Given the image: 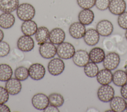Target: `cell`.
<instances>
[{
    "label": "cell",
    "instance_id": "cell-40",
    "mask_svg": "<svg viewBox=\"0 0 127 112\" xmlns=\"http://www.w3.org/2000/svg\"><path fill=\"white\" fill-rule=\"evenodd\" d=\"M125 37L127 40V29L126 30V32H125Z\"/></svg>",
    "mask_w": 127,
    "mask_h": 112
},
{
    "label": "cell",
    "instance_id": "cell-6",
    "mask_svg": "<svg viewBox=\"0 0 127 112\" xmlns=\"http://www.w3.org/2000/svg\"><path fill=\"white\" fill-rule=\"evenodd\" d=\"M39 52L43 58L51 59L57 54V47L51 42H46L40 45Z\"/></svg>",
    "mask_w": 127,
    "mask_h": 112
},
{
    "label": "cell",
    "instance_id": "cell-8",
    "mask_svg": "<svg viewBox=\"0 0 127 112\" xmlns=\"http://www.w3.org/2000/svg\"><path fill=\"white\" fill-rule=\"evenodd\" d=\"M33 106L37 110H44L49 105L48 96L42 93L35 94L32 98Z\"/></svg>",
    "mask_w": 127,
    "mask_h": 112
},
{
    "label": "cell",
    "instance_id": "cell-42",
    "mask_svg": "<svg viewBox=\"0 0 127 112\" xmlns=\"http://www.w3.org/2000/svg\"><path fill=\"white\" fill-rule=\"evenodd\" d=\"M126 110L127 111V104H126Z\"/></svg>",
    "mask_w": 127,
    "mask_h": 112
},
{
    "label": "cell",
    "instance_id": "cell-15",
    "mask_svg": "<svg viewBox=\"0 0 127 112\" xmlns=\"http://www.w3.org/2000/svg\"><path fill=\"white\" fill-rule=\"evenodd\" d=\"M83 38L87 45L94 46L98 43L100 40V35L96 29L91 28L86 31Z\"/></svg>",
    "mask_w": 127,
    "mask_h": 112
},
{
    "label": "cell",
    "instance_id": "cell-22",
    "mask_svg": "<svg viewBox=\"0 0 127 112\" xmlns=\"http://www.w3.org/2000/svg\"><path fill=\"white\" fill-rule=\"evenodd\" d=\"M38 29L36 23L32 20L23 21L21 26L22 33L26 36H32L35 34Z\"/></svg>",
    "mask_w": 127,
    "mask_h": 112
},
{
    "label": "cell",
    "instance_id": "cell-19",
    "mask_svg": "<svg viewBox=\"0 0 127 112\" xmlns=\"http://www.w3.org/2000/svg\"><path fill=\"white\" fill-rule=\"evenodd\" d=\"M98 82L101 85L109 84L113 80V73L111 70L103 69L100 71L96 75Z\"/></svg>",
    "mask_w": 127,
    "mask_h": 112
},
{
    "label": "cell",
    "instance_id": "cell-5",
    "mask_svg": "<svg viewBox=\"0 0 127 112\" xmlns=\"http://www.w3.org/2000/svg\"><path fill=\"white\" fill-rule=\"evenodd\" d=\"M120 63V57L119 55L115 52H112L105 55L103 61V65L104 68L112 71L118 67Z\"/></svg>",
    "mask_w": 127,
    "mask_h": 112
},
{
    "label": "cell",
    "instance_id": "cell-39",
    "mask_svg": "<svg viewBox=\"0 0 127 112\" xmlns=\"http://www.w3.org/2000/svg\"><path fill=\"white\" fill-rule=\"evenodd\" d=\"M4 37V33L0 29V41H2Z\"/></svg>",
    "mask_w": 127,
    "mask_h": 112
},
{
    "label": "cell",
    "instance_id": "cell-12",
    "mask_svg": "<svg viewBox=\"0 0 127 112\" xmlns=\"http://www.w3.org/2000/svg\"><path fill=\"white\" fill-rule=\"evenodd\" d=\"M72 59L73 63L79 67H84L90 60L89 53L87 51L83 49L76 51Z\"/></svg>",
    "mask_w": 127,
    "mask_h": 112
},
{
    "label": "cell",
    "instance_id": "cell-33",
    "mask_svg": "<svg viewBox=\"0 0 127 112\" xmlns=\"http://www.w3.org/2000/svg\"><path fill=\"white\" fill-rule=\"evenodd\" d=\"M10 52V47L9 44L4 41H0V57L7 56Z\"/></svg>",
    "mask_w": 127,
    "mask_h": 112
},
{
    "label": "cell",
    "instance_id": "cell-10",
    "mask_svg": "<svg viewBox=\"0 0 127 112\" xmlns=\"http://www.w3.org/2000/svg\"><path fill=\"white\" fill-rule=\"evenodd\" d=\"M96 30L102 37H108L111 35L114 30V26L111 21L103 19L100 20L96 25Z\"/></svg>",
    "mask_w": 127,
    "mask_h": 112
},
{
    "label": "cell",
    "instance_id": "cell-25",
    "mask_svg": "<svg viewBox=\"0 0 127 112\" xmlns=\"http://www.w3.org/2000/svg\"><path fill=\"white\" fill-rule=\"evenodd\" d=\"M113 83L117 86H122L127 83V74L126 71L122 70L116 71L113 74Z\"/></svg>",
    "mask_w": 127,
    "mask_h": 112
},
{
    "label": "cell",
    "instance_id": "cell-18",
    "mask_svg": "<svg viewBox=\"0 0 127 112\" xmlns=\"http://www.w3.org/2000/svg\"><path fill=\"white\" fill-rule=\"evenodd\" d=\"M127 102L125 99L120 96H115L110 102L111 109L114 112H122L126 110Z\"/></svg>",
    "mask_w": 127,
    "mask_h": 112
},
{
    "label": "cell",
    "instance_id": "cell-13",
    "mask_svg": "<svg viewBox=\"0 0 127 112\" xmlns=\"http://www.w3.org/2000/svg\"><path fill=\"white\" fill-rule=\"evenodd\" d=\"M127 3L125 0H110L109 10L115 15H119L126 11Z\"/></svg>",
    "mask_w": 127,
    "mask_h": 112
},
{
    "label": "cell",
    "instance_id": "cell-17",
    "mask_svg": "<svg viewBox=\"0 0 127 112\" xmlns=\"http://www.w3.org/2000/svg\"><path fill=\"white\" fill-rule=\"evenodd\" d=\"M94 13L90 9H82L78 15L79 22L85 26L91 24L94 21Z\"/></svg>",
    "mask_w": 127,
    "mask_h": 112
},
{
    "label": "cell",
    "instance_id": "cell-36",
    "mask_svg": "<svg viewBox=\"0 0 127 112\" xmlns=\"http://www.w3.org/2000/svg\"><path fill=\"white\" fill-rule=\"evenodd\" d=\"M120 92L122 97L127 100V83L121 86Z\"/></svg>",
    "mask_w": 127,
    "mask_h": 112
},
{
    "label": "cell",
    "instance_id": "cell-30",
    "mask_svg": "<svg viewBox=\"0 0 127 112\" xmlns=\"http://www.w3.org/2000/svg\"><path fill=\"white\" fill-rule=\"evenodd\" d=\"M24 54L23 51L18 48H14L9 55V60L12 62H19L22 61L24 58Z\"/></svg>",
    "mask_w": 127,
    "mask_h": 112
},
{
    "label": "cell",
    "instance_id": "cell-23",
    "mask_svg": "<svg viewBox=\"0 0 127 112\" xmlns=\"http://www.w3.org/2000/svg\"><path fill=\"white\" fill-rule=\"evenodd\" d=\"M50 31L49 29L45 26H41L38 28L35 34V38L38 44L41 45L47 42L49 39Z\"/></svg>",
    "mask_w": 127,
    "mask_h": 112
},
{
    "label": "cell",
    "instance_id": "cell-41",
    "mask_svg": "<svg viewBox=\"0 0 127 112\" xmlns=\"http://www.w3.org/2000/svg\"><path fill=\"white\" fill-rule=\"evenodd\" d=\"M125 71H126V73H127V66H126V67Z\"/></svg>",
    "mask_w": 127,
    "mask_h": 112
},
{
    "label": "cell",
    "instance_id": "cell-9",
    "mask_svg": "<svg viewBox=\"0 0 127 112\" xmlns=\"http://www.w3.org/2000/svg\"><path fill=\"white\" fill-rule=\"evenodd\" d=\"M35 43L31 36L23 35L19 37L17 41V48L23 52H29L34 47Z\"/></svg>",
    "mask_w": 127,
    "mask_h": 112
},
{
    "label": "cell",
    "instance_id": "cell-26",
    "mask_svg": "<svg viewBox=\"0 0 127 112\" xmlns=\"http://www.w3.org/2000/svg\"><path fill=\"white\" fill-rule=\"evenodd\" d=\"M13 71L11 67L6 64H0V80L6 81L11 78Z\"/></svg>",
    "mask_w": 127,
    "mask_h": 112
},
{
    "label": "cell",
    "instance_id": "cell-35",
    "mask_svg": "<svg viewBox=\"0 0 127 112\" xmlns=\"http://www.w3.org/2000/svg\"><path fill=\"white\" fill-rule=\"evenodd\" d=\"M9 99V93L5 89L0 86V104H5Z\"/></svg>",
    "mask_w": 127,
    "mask_h": 112
},
{
    "label": "cell",
    "instance_id": "cell-20",
    "mask_svg": "<svg viewBox=\"0 0 127 112\" xmlns=\"http://www.w3.org/2000/svg\"><path fill=\"white\" fill-rule=\"evenodd\" d=\"M14 16L9 12H3L0 15V27L4 29L11 28L14 24Z\"/></svg>",
    "mask_w": 127,
    "mask_h": 112
},
{
    "label": "cell",
    "instance_id": "cell-31",
    "mask_svg": "<svg viewBox=\"0 0 127 112\" xmlns=\"http://www.w3.org/2000/svg\"><path fill=\"white\" fill-rule=\"evenodd\" d=\"M76 1L82 9H91L95 6L96 0H76Z\"/></svg>",
    "mask_w": 127,
    "mask_h": 112
},
{
    "label": "cell",
    "instance_id": "cell-7",
    "mask_svg": "<svg viewBox=\"0 0 127 112\" xmlns=\"http://www.w3.org/2000/svg\"><path fill=\"white\" fill-rule=\"evenodd\" d=\"M28 72L29 76L35 80L42 79L46 74L44 66L40 63H34L31 65L28 68Z\"/></svg>",
    "mask_w": 127,
    "mask_h": 112
},
{
    "label": "cell",
    "instance_id": "cell-37",
    "mask_svg": "<svg viewBox=\"0 0 127 112\" xmlns=\"http://www.w3.org/2000/svg\"><path fill=\"white\" fill-rule=\"evenodd\" d=\"M44 112H60V111L59 110V109H58V107H56L55 106H54L53 105H50V106L49 105L44 110Z\"/></svg>",
    "mask_w": 127,
    "mask_h": 112
},
{
    "label": "cell",
    "instance_id": "cell-16",
    "mask_svg": "<svg viewBox=\"0 0 127 112\" xmlns=\"http://www.w3.org/2000/svg\"><path fill=\"white\" fill-rule=\"evenodd\" d=\"M65 38L64 31L60 28H55L50 32L49 40L54 44H59L64 41Z\"/></svg>",
    "mask_w": 127,
    "mask_h": 112
},
{
    "label": "cell",
    "instance_id": "cell-29",
    "mask_svg": "<svg viewBox=\"0 0 127 112\" xmlns=\"http://www.w3.org/2000/svg\"><path fill=\"white\" fill-rule=\"evenodd\" d=\"M14 76L20 81L25 80L29 76L28 69L24 66L18 67L14 71Z\"/></svg>",
    "mask_w": 127,
    "mask_h": 112
},
{
    "label": "cell",
    "instance_id": "cell-11",
    "mask_svg": "<svg viewBox=\"0 0 127 112\" xmlns=\"http://www.w3.org/2000/svg\"><path fill=\"white\" fill-rule=\"evenodd\" d=\"M86 31L85 26L79 22L72 23L68 29L69 35L75 39H80L83 37Z\"/></svg>",
    "mask_w": 127,
    "mask_h": 112
},
{
    "label": "cell",
    "instance_id": "cell-1",
    "mask_svg": "<svg viewBox=\"0 0 127 112\" xmlns=\"http://www.w3.org/2000/svg\"><path fill=\"white\" fill-rule=\"evenodd\" d=\"M36 11L34 7L29 3L20 4L16 9L17 17L21 21L32 20L35 16Z\"/></svg>",
    "mask_w": 127,
    "mask_h": 112
},
{
    "label": "cell",
    "instance_id": "cell-27",
    "mask_svg": "<svg viewBox=\"0 0 127 112\" xmlns=\"http://www.w3.org/2000/svg\"><path fill=\"white\" fill-rule=\"evenodd\" d=\"M99 68L96 64L93 62H88L84 67V72L86 76L89 77H94L96 76L99 72Z\"/></svg>",
    "mask_w": 127,
    "mask_h": 112
},
{
    "label": "cell",
    "instance_id": "cell-28",
    "mask_svg": "<svg viewBox=\"0 0 127 112\" xmlns=\"http://www.w3.org/2000/svg\"><path fill=\"white\" fill-rule=\"evenodd\" d=\"M49 104L56 107H60L63 106L64 103V97L60 93H53L48 96Z\"/></svg>",
    "mask_w": 127,
    "mask_h": 112
},
{
    "label": "cell",
    "instance_id": "cell-38",
    "mask_svg": "<svg viewBox=\"0 0 127 112\" xmlns=\"http://www.w3.org/2000/svg\"><path fill=\"white\" fill-rule=\"evenodd\" d=\"M9 108L4 104H0V112H10Z\"/></svg>",
    "mask_w": 127,
    "mask_h": 112
},
{
    "label": "cell",
    "instance_id": "cell-24",
    "mask_svg": "<svg viewBox=\"0 0 127 112\" xmlns=\"http://www.w3.org/2000/svg\"><path fill=\"white\" fill-rule=\"evenodd\" d=\"M105 55L103 49L98 47L93 48L89 53V59L91 61L96 64L103 62Z\"/></svg>",
    "mask_w": 127,
    "mask_h": 112
},
{
    "label": "cell",
    "instance_id": "cell-14",
    "mask_svg": "<svg viewBox=\"0 0 127 112\" xmlns=\"http://www.w3.org/2000/svg\"><path fill=\"white\" fill-rule=\"evenodd\" d=\"M5 88L9 94L15 95L20 92L22 89V84L20 81L15 77L11 78L6 81Z\"/></svg>",
    "mask_w": 127,
    "mask_h": 112
},
{
    "label": "cell",
    "instance_id": "cell-32",
    "mask_svg": "<svg viewBox=\"0 0 127 112\" xmlns=\"http://www.w3.org/2000/svg\"><path fill=\"white\" fill-rule=\"evenodd\" d=\"M118 24L120 28L123 29H127V11H125L118 15Z\"/></svg>",
    "mask_w": 127,
    "mask_h": 112
},
{
    "label": "cell",
    "instance_id": "cell-4",
    "mask_svg": "<svg viewBox=\"0 0 127 112\" xmlns=\"http://www.w3.org/2000/svg\"><path fill=\"white\" fill-rule=\"evenodd\" d=\"M65 68L64 63L60 58H55L51 59L48 64L49 73L53 75L57 76L61 75Z\"/></svg>",
    "mask_w": 127,
    "mask_h": 112
},
{
    "label": "cell",
    "instance_id": "cell-3",
    "mask_svg": "<svg viewBox=\"0 0 127 112\" xmlns=\"http://www.w3.org/2000/svg\"><path fill=\"white\" fill-rule=\"evenodd\" d=\"M115 95L114 88L109 84L102 85L98 89L97 97L102 102H109Z\"/></svg>",
    "mask_w": 127,
    "mask_h": 112
},
{
    "label": "cell",
    "instance_id": "cell-2",
    "mask_svg": "<svg viewBox=\"0 0 127 112\" xmlns=\"http://www.w3.org/2000/svg\"><path fill=\"white\" fill-rule=\"evenodd\" d=\"M75 52L74 46L68 42H63L57 47V54L62 59L72 58Z\"/></svg>",
    "mask_w": 127,
    "mask_h": 112
},
{
    "label": "cell",
    "instance_id": "cell-21",
    "mask_svg": "<svg viewBox=\"0 0 127 112\" xmlns=\"http://www.w3.org/2000/svg\"><path fill=\"white\" fill-rule=\"evenodd\" d=\"M19 5V0H0V11L11 13L16 10Z\"/></svg>",
    "mask_w": 127,
    "mask_h": 112
},
{
    "label": "cell",
    "instance_id": "cell-34",
    "mask_svg": "<svg viewBox=\"0 0 127 112\" xmlns=\"http://www.w3.org/2000/svg\"><path fill=\"white\" fill-rule=\"evenodd\" d=\"M110 0H96L95 6L100 11H104L109 7Z\"/></svg>",
    "mask_w": 127,
    "mask_h": 112
}]
</instances>
